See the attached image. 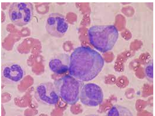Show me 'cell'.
Segmentation results:
<instances>
[{"instance_id": "cell-1", "label": "cell", "mask_w": 155, "mask_h": 116, "mask_svg": "<svg viewBox=\"0 0 155 116\" xmlns=\"http://www.w3.org/2000/svg\"><path fill=\"white\" fill-rule=\"evenodd\" d=\"M104 60L97 51L79 47L69 57L70 76L80 81H89L97 77L104 66Z\"/></svg>"}, {"instance_id": "cell-2", "label": "cell", "mask_w": 155, "mask_h": 116, "mask_svg": "<svg viewBox=\"0 0 155 116\" xmlns=\"http://www.w3.org/2000/svg\"><path fill=\"white\" fill-rule=\"evenodd\" d=\"M90 43L97 50L105 53L114 48L119 38V32L113 25L94 26L88 31Z\"/></svg>"}, {"instance_id": "cell-3", "label": "cell", "mask_w": 155, "mask_h": 116, "mask_svg": "<svg viewBox=\"0 0 155 116\" xmlns=\"http://www.w3.org/2000/svg\"><path fill=\"white\" fill-rule=\"evenodd\" d=\"M54 86L59 96L66 103L74 105L79 101L82 87L81 81L77 78L65 76L57 80Z\"/></svg>"}, {"instance_id": "cell-4", "label": "cell", "mask_w": 155, "mask_h": 116, "mask_svg": "<svg viewBox=\"0 0 155 116\" xmlns=\"http://www.w3.org/2000/svg\"><path fill=\"white\" fill-rule=\"evenodd\" d=\"M8 14L12 22L18 27H24L33 18V5L30 2H14L10 5Z\"/></svg>"}, {"instance_id": "cell-5", "label": "cell", "mask_w": 155, "mask_h": 116, "mask_svg": "<svg viewBox=\"0 0 155 116\" xmlns=\"http://www.w3.org/2000/svg\"><path fill=\"white\" fill-rule=\"evenodd\" d=\"M81 103L88 107H97L100 105L104 100L102 90L98 85L89 83L81 87L80 98Z\"/></svg>"}, {"instance_id": "cell-6", "label": "cell", "mask_w": 155, "mask_h": 116, "mask_svg": "<svg viewBox=\"0 0 155 116\" xmlns=\"http://www.w3.org/2000/svg\"><path fill=\"white\" fill-rule=\"evenodd\" d=\"M59 95L54 85L50 82L41 83L35 90V98L41 104L47 106H55L59 101Z\"/></svg>"}, {"instance_id": "cell-7", "label": "cell", "mask_w": 155, "mask_h": 116, "mask_svg": "<svg viewBox=\"0 0 155 116\" xmlns=\"http://www.w3.org/2000/svg\"><path fill=\"white\" fill-rule=\"evenodd\" d=\"M69 26L64 16L59 13L49 14L46 19L45 28L51 36L61 38L67 32Z\"/></svg>"}, {"instance_id": "cell-8", "label": "cell", "mask_w": 155, "mask_h": 116, "mask_svg": "<svg viewBox=\"0 0 155 116\" xmlns=\"http://www.w3.org/2000/svg\"><path fill=\"white\" fill-rule=\"evenodd\" d=\"M24 70L17 64L9 63L2 67V80L7 84H15L19 82L24 77Z\"/></svg>"}, {"instance_id": "cell-9", "label": "cell", "mask_w": 155, "mask_h": 116, "mask_svg": "<svg viewBox=\"0 0 155 116\" xmlns=\"http://www.w3.org/2000/svg\"><path fill=\"white\" fill-rule=\"evenodd\" d=\"M69 57L67 54H60L54 58H52L49 63V67L51 70L58 75L63 74L69 70Z\"/></svg>"}, {"instance_id": "cell-10", "label": "cell", "mask_w": 155, "mask_h": 116, "mask_svg": "<svg viewBox=\"0 0 155 116\" xmlns=\"http://www.w3.org/2000/svg\"><path fill=\"white\" fill-rule=\"evenodd\" d=\"M108 116H133L132 112L126 107L115 105L112 107L107 113Z\"/></svg>"}, {"instance_id": "cell-11", "label": "cell", "mask_w": 155, "mask_h": 116, "mask_svg": "<svg viewBox=\"0 0 155 116\" xmlns=\"http://www.w3.org/2000/svg\"><path fill=\"white\" fill-rule=\"evenodd\" d=\"M153 61H150L147 63L144 67V72L146 77L150 82L153 81Z\"/></svg>"}]
</instances>
